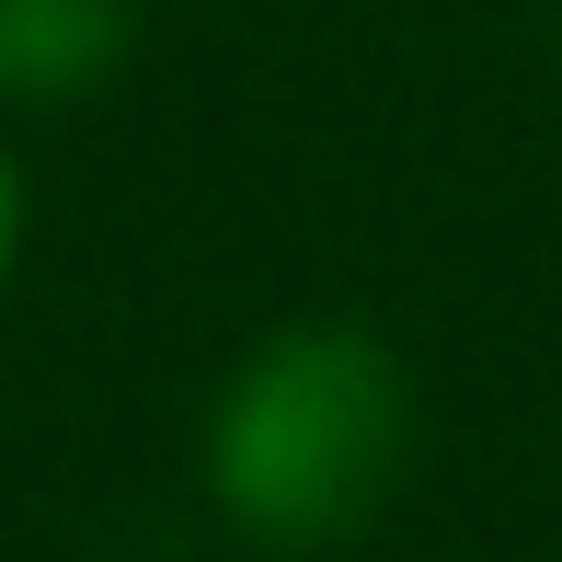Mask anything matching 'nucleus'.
Wrapping results in <instances>:
<instances>
[{
  "instance_id": "nucleus-3",
  "label": "nucleus",
  "mask_w": 562,
  "mask_h": 562,
  "mask_svg": "<svg viewBox=\"0 0 562 562\" xmlns=\"http://www.w3.org/2000/svg\"><path fill=\"white\" fill-rule=\"evenodd\" d=\"M12 241H23V184H12V149H0V276H12Z\"/></svg>"
},
{
  "instance_id": "nucleus-1",
  "label": "nucleus",
  "mask_w": 562,
  "mask_h": 562,
  "mask_svg": "<svg viewBox=\"0 0 562 562\" xmlns=\"http://www.w3.org/2000/svg\"><path fill=\"white\" fill-rule=\"evenodd\" d=\"M414 471V379L368 322H288L207 402V494L276 551L356 540Z\"/></svg>"
},
{
  "instance_id": "nucleus-2",
  "label": "nucleus",
  "mask_w": 562,
  "mask_h": 562,
  "mask_svg": "<svg viewBox=\"0 0 562 562\" xmlns=\"http://www.w3.org/2000/svg\"><path fill=\"white\" fill-rule=\"evenodd\" d=\"M138 46V0H0V104H81Z\"/></svg>"
}]
</instances>
